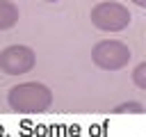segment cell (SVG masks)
<instances>
[{"mask_svg":"<svg viewBox=\"0 0 146 137\" xmlns=\"http://www.w3.org/2000/svg\"><path fill=\"white\" fill-rule=\"evenodd\" d=\"M46 2H57V0H46Z\"/></svg>","mask_w":146,"mask_h":137,"instance_id":"9c48e42d","label":"cell"},{"mask_svg":"<svg viewBox=\"0 0 146 137\" xmlns=\"http://www.w3.org/2000/svg\"><path fill=\"white\" fill-rule=\"evenodd\" d=\"M132 5H137L139 9H146V0H130Z\"/></svg>","mask_w":146,"mask_h":137,"instance_id":"ba28073f","label":"cell"},{"mask_svg":"<svg viewBox=\"0 0 146 137\" xmlns=\"http://www.w3.org/2000/svg\"><path fill=\"white\" fill-rule=\"evenodd\" d=\"M132 82L137 89L146 91V62H139L135 68H132Z\"/></svg>","mask_w":146,"mask_h":137,"instance_id":"52a82bcc","label":"cell"},{"mask_svg":"<svg viewBox=\"0 0 146 137\" xmlns=\"http://www.w3.org/2000/svg\"><path fill=\"white\" fill-rule=\"evenodd\" d=\"M132 50L119 39H103L91 48V62L100 71H121L130 64Z\"/></svg>","mask_w":146,"mask_h":137,"instance_id":"3957f363","label":"cell"},{"mask_svg":"<svg viewBox=\"0 0 146 137\" xmlns=\"http://www.w3.org/2000/svg\"><path fill=\"white\" fill-rule=\"evenodd\" d=\"M36 66V53L30 46L11 43L0 50V71L5 75H25Z\"/></svg>","mask_w":146,"mask_h":137,"instance_id":"277c9868","label":"cell"},{"mask_svg":"<svg viewBox=\"0 0 146 137\" xmlns=\"http://www.w3.org/2000/svg\"><path fill=\"white\" fill-rule=\"evenodd\" d=\"M89 18H91V25L100 32H123L130 21H132V14L125 5L116 2V0H100L91 7L89 11Z\"/></svg>","mask_w":146,"mask_h":137,"instance_id":"7a4b0ae2","label":"cell"},{"mask_svg":"<svg viewBox=\"0 0 146 137\" xmlns=\"http://www.w3.org/2000/svg\"><path fill=\"white\" fill-rule=\"evenodd\" d=\"M21 18V11H18V5L11 2V0H0V32L5 30H11Z\"/></svg>","mask_w":146,"mask_h":137,"instance_id":"5b68a950","label":"cell"},{"mask_svg":"<svg viewBox=\"0 0 146 137\" xmlns=\"http://www.w3.org/2000/svg\"><path fill=\"white\" fill-rule=\"evenodd\" d=\"M114 112H116V114H144L146 107H144V103H139V100H125V103H119V105L114 107Z\"/></svg>","mask_w":146,"mask_h":137,"instance_id":"8992f818","label":"cell"},{"mask_svg":"<svg viewBox=\"0 0 146 137\" xmlns=\"http://www.w3.org/2000/svg\"><path fill=\"white\" fill-rule=\"evenodd\" d=\"M7 105L18 114H43L52 107V91L43 82H18L7 91Z\"/></svg>","mask_w":146,"mask_h":137,"instance_id":"6da1fadb","label":"cell"}]
</instances>
